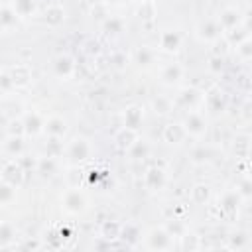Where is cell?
Instances as JSON below:
<instances>
[{
  "instance_id": "obj_1",
  "label": "cell",
  "mask_w": 252,
  "mask_h": 252,
  "mask_svg": "<svg viewBox=\"0 0 252 252\" xmlns=\"http://www.w3.org/2000/svg\"><path fill=\"white\" fill-rule=\"evenodd\" d=\"M87 205H89V201H87L85 193L79 191V189H69V191L63 195V209H65L67 213H71V215L83 213V211L87 209Z\"/></svg>"
},
{
  "instance_id": "obj_2",
  "label": "cell",
  "mask_w": 252,
  "mask_h": 252,
  "mask_svg": "<svg viewBox=\"0 0 252 252\" xmlns=\"http://www.w3.org/2000/svg\"><path fill=\"white\" fill-rule=\"evenodd\" d=\"M146 246L150 250H169L173 246V238L165 228H152L146 236Z\"/></svg>"
},
{
  "instance_id": "obj_3",
  "label": "cell",
  "mask_w": 252,
  "mask_h": 252,
  "mask_svg": "<svg viewBox=\"0 0 252 252\" xmlns=\"http://www.w3.org/2000/svg\"><path fill=\"white\" fill-rule=\"evenodd\" d=\"M183 128H185V132H187V134H191V136H203V134H205V130H207V122H205V118H203V114H201V112L191 110V112L185 116Z\"/></svg>"
},
{
  "instance_id": "obj_4",
  "label": "cell",
  "mask_w": 252,
  "mask_h": 252,
  "mask_svg": "<svg viewBox=\"0 0 252 252\" xmlns=\"http://www.w3.org/2000/svg\"><path fill=\"white\" fill-rule=\"evenodd\" d=\"M2 181L10 183L14 187H20L22 181H24V167L20 163H16V161L6 163L4 169H2Z\"/></svg>"
},
{
  "instance_id": "obj_5",
  "label": "cell",
  "mask_w": 252,
  "mask_h": 252,
  "mask_svg": "<svg viewBox=\"0 0 252 252\" xmlns=\"http://www.w3.org/2000/svg\"><path fill=\"white\" fill-rule=\"evenodd\" d=\"M67 154H69V158H71V159H75V161H83V159H87V158H89V154H91V146H89V142H87V140L77 138V140H73V142L69 144Z\"/></svg>"
},
{
  "instance_id": "obj_6",
  "label": "cell",
  "mask_w": 252,
  "mask_h": 252,
  "mask_svg": "<svg viewBox=\"0 0 252 252\" xmlns=\"http://www.w3.org/2000/svg\"><path fill=\"white\" fill-rule=\"evenodd\" d=\"M144 183H146V187L152 189V191L161 189V187L165 185V173H163V169H161V167H150V169L146 171V175H144Z\"/></svg>"
},
{
  "instance_id": "obj_7",
  "label": "cell",
  "mask_w": 252,
  "mask_h": 252,
  "mask_svg": "<svg viewBox=\"0 0 252 252\" xmlns=\"http://www.w3.org/2000/svg\"><path fill=\"white\" fill-rule=\"evenodd\" d=\"M177 102L189 110H193L195 106H199L203 102V94L197 91V89H183L177 96Z\"/></svg>"
},
{
  "instance_id": "obj_8",
  "label": "cell",
  "mask_w": 252,
  "mask_h": 252,
  "mask_svg": "<svg viewBox=\"0 0 252 252\" xmlns=\"http://www.w3.org/2000/svg\"><path fill=\"white\" fill-rule=\"evenodd\" d=\"M136 140H138V132L134 128H128V126H124L122 130H118V134L114 136V142H116V146L120 150H130Z\"/></svg>"
},
{
  "instance_id": "obj_9",
  "label": "cell",
  "mask_w": 252,
  "mask_h": 252,
  "mask_svg": "<svg viewBox=\"0 0 252 252\" xmlns=\"http://www.w3.org/2000/svg\"><path fill=\"white\" fill-rule=\"evenodd\" d=\"M159 45H161L163 51H169V53H171V51H177L179 45H181V37H179L177 32L165 30V32L159 35Z\"/></svg>"
},
{
  "instance_id": "obj_10",
  "label": "cell",
  "mask_w": 252,
  "mask_h": 252,
  "mask_svg": "<svg viewBox=\"0 0 252 252\" xmlns=\"http://www.w3.org/2000/svg\"><path fill=\"white\" fill-rule=\"evenodd\" d=\"M185 134H187V132H185L183 124H177V122H171V124H167V126L163 128V140L169 142V144H179V142H183Z\"/></svg>"
},
{
  "instance_id": "obj_11",
  "label": "cell",
  "mask_w": 252,
  "mask_h": 252,
  "mask_svg": "<svg viewBox=\"0 0 252 252\" xmlns=\"http://www.w3.org/2000/svg\"><path fill=\"white\" fill-rule=\"evenodd\" d=\"M53 71H55L57 77H63L65 79V77H69L75 71V61L69 55H59L55 59V63H53Z\"/></svg>"
},
{
  "instance_id": "obj_12",
  "label": "cell",
  "mask_w": 252,
  "mask_h": 252,
  "mask_svg": "<svg viewBox=\"0 0 252 252\" xmlns=\"http://www.w3.org/2000/svg\"><path fill=\"white\" fill-rule=\"evenodd\" d=\"M240 201H242V197L238 195V191H228L220 199V211H224L228 215H234L240 207Z\"/></svg>"
},
{
  "instance_id": "obj_13",
  "label": "cell",
  "mask_w": 252,
  "mask_h": 252,
  "mask_svg": "<svg viewBox=\"0 0 252 252\" xmlns=\"http://www.w3.org/2000/svg\"><path fill=\"white\" fill-rule=\"evenodd\" d=\"M220 30H222V28H220L217 22H213V20L203 22V24L199 26V37L205 39V41H215V39L220 35Z\"/></svg>"
},
{
  "instance_id": "obj_14",
  "label": "cell",
  "mask_w": 252,
  "mask_h": 252,
  "mask_svg": "<svg viewBox=\"0 0 252 252\" xmlns=\"http://www.w3.org/2000/svg\"><path fill=\"white\" fill-rule=\"evenodd\" d=\"M8 75H10L12 83H14V87H26L30 83V79H32V73H30V69L26 65H16Z\"/></svg>"
},
{
  "instance_id": "obj_15",
  "label": "cell",
  "mask_w": 252,
  "mask_h": 252,
  "mask_svg": "<svg viewBox=\"0 0 252 252\" xmlns=\"http://www.w3.org/2000/svg\"><path fill=\"white\" fill-rule=\"evenodd\" d=\"M43 130H45L49 136L61 138V136L67 132V126H65V120H63V118L51 116V118H47V122H43Z\"/></svg>"
},
{
  "instance_id": "obj_16",
  "label": "cell",
  "mask_w": 252,
  "mask_h": 252,
  "mask_svg": "<svg viewBox=\"0 0 252 252\" xmlns=\"http://www.w3.org/2000/svg\"><path fill=\"white\" fill-rule=\"evenodd\" d=\"M120 230H122V224L118 220H104L100 226V238L112 242V240L120 238Z\"/></svg>"
},
{
  "instance_id": "obj_17",
  "label": "cell",
  "mask_w": 252,
  "mask_h": 252,
  "mask_svg": "<svg viewBox=\"0 0 252 252\" xmlns=\"http://www.w3.org/2000/svg\"><path fill=\"white\" fill-rule=\"evenodd\" d=\"M22 122H24V132L26 134H39L43 130V120H41V116L37 112L26 114V118Z\"/></svg>"
},
{
  "instance_id": "obj_18",
  "label": "cell",
  "mask_w": 252,
  "mask_h": 252,
  "mask_svg": "<svg viewBox=\"0 0 252 252\" xmlns=\"http://www.w3.org/2000/svg\"><path fill=\"white\" fill-rule=\"evenodd\" d=\"M63 20H65V10H63L59 4L49 6V8L45 10V14H43V22H45L47 26H59Z\"/></svg>"
},
{
  "instance_id": "obj_19",
  "label": "cell",
  "mask_w": 252,
  "mask_h": 252,
  "mask_svg": "<svg viewBox=\"0 0 252 252\" xmlns=\"http://www.w3.org/2000/svg\"><path fill=\"white\" fill-rule=\"evenodd\" d=\"M120 238H122L128 246H136V242H138V238H140V228H138L136 224H132V222H126V224H122Z\"/></svg>"
},
{
  "instance_id": "obj_20",
  "label": "cell",
  "mask_w": 252,
  "mask_h": 252,
  "mask_svg": "<svg viewBox=\"0 0 252 252\" xmlns=\"http://www.w3.org/2000/svg\"><path fill=\"white\" fill-rule=\"evenodd\" d=\"M181 75H183V69H181L177 63H169V65H165L163 71H161V79H163V83H167V85L177 83V81L181 79Z\"/></svg>"
},
{
  "instance_id": "obj_21",
  "label": "cell",
  "mask_w": 252,
  "mask_h": 252,
  "mask_svg": "<svg viewBox=\"0 0 252 252\" xmlns=\"http://www.w3.org/2000/svg\"><path fill=\"white\" fill-rule=\"evenodd\" d=\"M201 246H203V242H201V238L197 234H191V232L185 230L179 236V248L181 250H199Z\"/></svg>"
},
{
  "instance_id": "obj_22",
  "label": "cell",
  "mask_w": 252,
  "mask_h": 252,
  "mask_svg": "<svg viewBox=\"0 0 252 252\" xmlns=\"http://www.w3.org/2000/svg\"><path fill=\"white\" fill-rule=\"evenodd\" d=\"M16 240V228L12 222H0V248L10 246Z\"/></svg>"
},
{
  "instance_id": "obj_23",
  "label": "cell",
  "mask_w": 252,
  "mask_h": 252,
  "mask_svg": "<svg viewBox=\"0 0 252 252\" xmlns=\"http://www.w3.org/2000/svg\"><path fill=\"white\" fill-rule=\"evenodd\" d=\"M140 122H142V108H140V106H130V108H126V112H124V126L136 130V128L140 126Z\"/></svg>"
},
{
  "instance_id": "obj_24",
  "label": "cell",
  "mask_w": 252,
  "mask_h": 252,
  "mask_svg": "<svg viewBox=\"0 0 252 252\" xmlns=\"http://www.w3.org/2000/svg\"><path fill=\"white\" fill-rule=\"evenodd\" d=\"M238 22H240V18H238V12L228 8V10H224V12L220 14L219 26H220L222 30H232V28H236V26H238Z\"/></svg>"
},
{
  "instance_id": "obj_25",
  "label": "cell",
  "mask_w": 252,
  "mask_h": 252,
  "mask_svg": "<svg viewBox=\"0 0 252 252\" xmlns=\"http://www.w3.org/2000/svg\"><path fill=\"white\" fill-rule=\"evenodd\" d=\"M203 102H207L209 108L215 110V112H219V110L224 108V96H222V93H219V91H211L207 96H203Z\"/></svg>"
},
{
  "instance_id": "obj_26",
  "label": "cell",
  "mask_w": 252,
  "mask_h": 252,
  "mask_svg": "<svg viewBox=\"0 0 252 252\" xmlns=\"http://www.w3.org/2000/svg\"><path fill=\"white\" fill-rule=\"evenodd\" d=\"M12 10L18 14V18H26L33 12V0H14Z\"/></svg>"
},
{
  "instance_id": "obj_27",
  "label": "cell",
  "mask_w": 252,
  "mask_h": 252,
  "mask_svg": "<svg viewBox=\"0 0 252 252\" xmlns=\"http://www.w3.org/2000/svg\"><path fill=\"white\" fill-rule=\"evenodd\" d=\"M18 24V14L12 10V8H4L2 12H0V26L4 28V30H10V28H14Z\"/></svg>"
},
{
  "instance_id": "obj_28",
  "label": "cell",
  "mask_w": 252,
  "mask_h": 252,
  "mask_svg": "<svg viewBox=\"0 0 252 252\" xmlns=\"http://www.w3.org/2000/svg\"><path fill=\"white\" fill-rule=\"evenodd\" d=\"M14 199H16V187L6 181H0V205H8Z\"/></svg>"
},
{
  "instance_id": "obj_29",
  "label": "cell",
  "mask_w": 252,
  "mask_h": 252,
  "mask_svg": "<svg viewBox=\"0 0 252 252\" xmlns=\"http://www.w3.org/2000/svg\"><path fill=\"white\" fill-rule=\"evenodd\" d=\"M191 199H193V203H197V205L207 203V199H209V187L203 185V183H197V185L191 189Z\"/></svg>"
},
{
  "instance_id": "obj_30",
  "label": "cell",
  "mask_w": 252,
  "mask_h": 252,
  "mask_svg": "<svg viewBox=\"0 0 252 252\" xmlns=\"http://www.w3.org/2000/svg\"><path fill=\"white\" fill-rule=\"evenodd\" d=\"M163 228L169 232V236H171V238H173V236H175V238H179V236L185 232V224H183L179 219H171V220H167Z\"/></svg>"
},
{
  "instance_id": "obj_31",
  "label": "cell",
  "mask_w": 252,
  "mask_h": 252,
  "mask_svg": "<svg viewBox=\"0 0 252 252\" xmlns=\"http://www.w3.org/2000/svg\"><path fill=\"white\" fill-rule=\"evenodd\" d=\"M246 244H248L246 232H236V234H232L230 240H228V248H230V250H244Z\"/></svg>"
},
{
  "instance_id": "obj_32",
  "label": "cell",
  "mask_w": 252,
  "mask_h": 252,
  "mask_svg": "<svg viewBox=\"0 0 252 252\" xmlns=\"http://www.w3.org/2000/svg\"><path fill=\"white\" fill-rule=\"evenodd\" d=\"M22 150H24L22 138H20V136H10V140H8V144H6V152L12 154V156H20Z\"/></svg>"
},
{
  "instance_id": "obj_33",
  "label": "cell",
  "mask_w": 252,
  "mask_h": 252,
  "mask_svg": "<svg viewBox=\"0 0 252 252\" xmlns=\"http://www.w3.org/2000/svg\"><path fill=\"white\" fill-rule=\"evenodd\" d=\"M47 156L49 158H57L61 152H63V146H61V142H59V138L57 136H51V140L47 142Z\"/></svg>"
},
{
  "instance_id": "obj_34",
  "label": "cell",
  "mask_w": 252,
  "mask_h": 252,
  "mask_svg": "<svg viewBox=\"0 0 252 252\" xmlns=\"http://www.w3.org/2000/svg\"><path fill=\"white\" fill-rule=\"evenodd\" d=\"M136 59H138V63H140V65L148 67V65L154 61V53H152L150 49L142 47V49H138V53H136Z\"/></svg>"
},
{
  "instance_id": "obj_35",
  "label": "cell",
  "mask_w": 252,
  "mask_h": 252,
  "mask_svg": "<svg viewBox=\"0 0 252 252\" xmlns=\"http://www.w3.org/2000/svg\"><path fill=\"white\" fill-rule=\"evenodd\" d=\"M122 28H124V24H122V20H118V18H110V20H106V24H104V30H106L108 33H120Z\"/></svg>"
},
{
  "instance_id": "obj_36",
  "label": "cell",
  "mask_w": 252,
  "mask_h": 252,
  "mask_svg": "<svg viewBox=\"0 0 252 252\" xmlns=\"http://www.w3.org/2000/svg\"><path fill=\"white\" fill-rule=\"evenodd\" d=\"M236 191H238V195H240L242 199H248V197H250V179H248V177H244Z\"/></svg>"
},
{
  "instance_id": "obj_37",
  "label": "cell",
  "mask_w": 252,
  "mask_h": 252,
  "mask_svg": "<svg viewBox=\"0 0 252 252\" xmlns=\"http://www.w3.org/2000/svg\"><path fill=\"white\" fill-rule=\"evenodd\" d=\"M154 108H156L158 112L165 114V112H169V100H167V98H156V100H154Z\"/></svg>"
},
{
  "instance_id": "obj_38",
  "label": "cell",
  "mask_w": 252,
  "mask_h": 252,
  "mask_svg": "<svg viewBox=\"0 0 252 252\" xmlns=\"http://www.w3.org/2000/svg\"><path fill=\"white\" fill-rule=\"evenodd\" d=\"M0 89H4V91H12L14 89V83H12L8 73H0Z\"/></svg>"
},
{
  "instance_id": "obj_39",
  "label": "cell",
  "mask_w": 252,
  "mask_h": 252,
  "mask_svg": "<svg viewBox=\"0 0 252 252\" xmlns=\"http://www.w3.org/2000/svg\"><path fill=\"white\" fill-rule=\"evenodd\" d=\"M236 47H238V51H240V55H242L244 59H248V57H250V41H248V37H246V39H242Z\"/></svg>"
},
{
  "instance_id": "obj_40",
  "label": "cell",
  "mask_w": 252,
  "mask_h": 252,
  "mask_svg": "<svg viewBox=\"0 0 252 252\" xmlns=\"http://www.w3.org/2000/svg\"><path fill=\"white\" fill-rule=\"evenodd\" d=\"M24 132V122L22 120H14L10 124V136H20Z\"/></svg>"
},
{
  "instance_id": "obj_41",
  "label": "cell",
  "mask_w": 252,
  "mask_h": 252,
  "mask_svg": "<svg viewBox=\"0 0 252 252\" xmlns=\"http://www.w3.org/2000/svg\"><path fill=\"white\" fill-rule=\"evenodd\" d=\"M24 248H37V242H26Z\"/></svg>"
},
{
  "instance_id": "obj_42",
  "label": "cell",
  "mask_w": 252,
  "mask_h": 252,
  "mask_svg": "<svg viewBox=\"0 0 252 252\" xmlns=\"http://www.w3.org/2000/svg\"><path fill=\"white\" fill-rule=\"evenodd\" d=\"M106 2H108V4H120L122 0H106Z\"/></svg>"
},
{
  "instance_id": "obj_43",
  "label": "cell",
  "mask_w": 252,
  "mask_h": 252,
  "mask_svg": "<svg viewBox=\"0 0 252 252\" xmlns=\"http://www.w3.org/2000/svg\"><path fill=\"white\" fill-rule=\"evenodd\" d=\"M87 2H89V4H98L100 0H87Z\"/></svg>"
},
{
  "instance_id": "obj_44",
  "label": "cell",
  "mask_w": 252,
  "mask_h": 252,
  "mask_svg": "<svg viewBox=\"0 0 252 252\" xmlns=\"http://www.w3.org/2000/svg\"><path fill=\"white\" fill-rule=\"evenodd\" d=\"M140 2H148V0H140Z\"/></svg>"
}]
</instances>
